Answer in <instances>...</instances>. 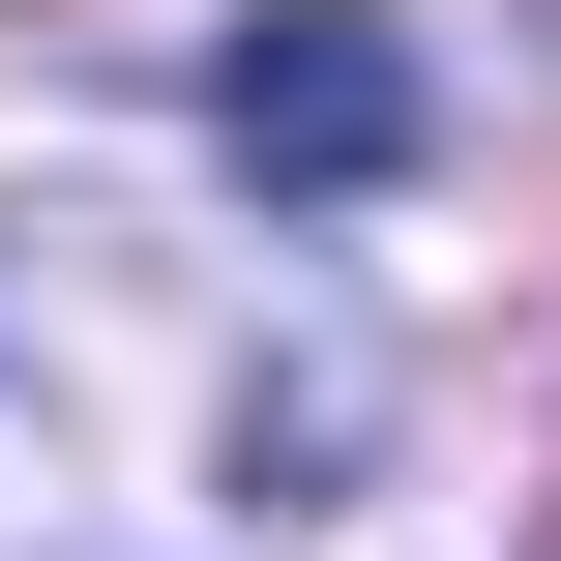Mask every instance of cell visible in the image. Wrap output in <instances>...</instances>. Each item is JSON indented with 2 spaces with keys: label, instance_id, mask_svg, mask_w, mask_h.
Returning a JSON list of instances; mask_svg holds the SVG:
<instances>
[{
  "label": "cell",
  "instance_id": "obj_1",
  "mask_svg": "<svg viewBox=\"0 0 561 561\" xmlns=\"http://www.w3.org/2000/svg\"><path fill=\"white\" fill-rule=\"evenodd\" d=\"M207 148H237L266 207H385V178L444 148V89H414L385 0H237V30H207Z\"/></svg>",
  "mask_w": 561,
  "mask_h": 561
}]
</instances>
